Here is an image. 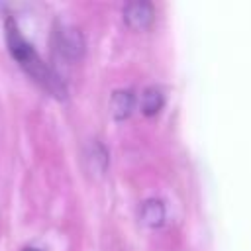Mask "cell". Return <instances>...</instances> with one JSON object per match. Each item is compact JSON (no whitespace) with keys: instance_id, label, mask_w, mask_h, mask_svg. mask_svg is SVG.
I'll return each instance as SVG.
<instances>
[{"instance_id":"cell-1","label":"cell","mask_w":251,"mask_h":251,"mask_svg":"<svg viewBox=\"0 0 251 251\" xmlns=\"http://www.w3.org/2000/svg\"><path fill=\"white\" fill-rule=\"evenodd\" d=\"M6 43H8V51L10 55L18 61V65L29 75L33 76L43 88H47L53 96L63 98L65 96V84L61 82V78L41 61V57L35 53V49L27 43V39L20 33L14 18L6 20Z\"/></svg>"},{"instance_id":"cell-8","label":"cell","mask_w":251,"mask_h":251,"mask_svg":"<svg viewBox=\"0 0 251 251\" xmlns=\"http://www.w3.org/2000/svg\"><path fill=\"white\" fill-rule=\"evenodd\" d=\"M24 251H41V249H35V247H25Z\"/></svg>"},{"instance_id":"cell-5","label":"cell","mask_w":251,"mask_h":251,"mask_svg":"<svg viewBox=\"0 0 251 251\" xmlns=\"http://www.w3.org/2000/svg\"><path fill=\"white\" fill-rule=\"evenodd\" d=\"M139 218L149 227H161L165 224V206L159 198H147L141 202Z\"/></svg>"},{"instance_id":"cell-4","label":"cell","mask_w":251,"mask_h":251,"mask_svg":"<svg viewBox=\"0 0 251 251\" xmlns=\"http://www.w3.org/2000/svg\"><path fill=\"white\" fill-rule=\"evenodd\" d=\"M135 104V94L131 88H118L114 90L112 98H110V112L116 120H124L131 114Z\"/></svg>"},{"instance_id":"cell-7","label":"cell","mask_w":251,"mask_h":251,"mask_svg":"<svg viewBox=\"0 0 251 251\" xmlns=\"http://www.w3.org/2000/svg\"><path fill=\"white\" fill-rule=\"evenodd\" d=\"M88 159L94 163V171H98V173H102L106 169V165H108V153L98 141L92 143V153L88 155Z\"/></svg>"},{"instance_id":"cell-2","label":"cell","mask_w":251,"mask_h":251,"mask_svg":"<svg viewBox=\"0 0 251 251\" xmlns=\"http://www.w3.org/2000/svg\"><path fill=\"white\" fill-rule=\"evenodd\" d=\"M155 18V8L147 0H131L124 6V20L133 29L147 27Z\"/></svg>"},{"instance_id":"cell-6","label":"cell","mask_w":251,"mask_h":251,"mask_svg":"<svg viewBox=\"0 0 251 251\" xmlns=\"http://www.w3.org/2000/svg\"><path fill=\"white\" fill-rule=\"evenodd\" d=\"M165 102V94L159 86H147L141 94V110L145 116H155Z\"/></svg>"},{"instance_id":"cell-3","label":"cell","mask_w":251,"mask_h":251,"mask_svg":"<svg viewBox=\"0 0 251 251\" xmlns=\"http://www.w3.org/2000/svg\"><path fill=\"white\" fill-rule=\"evenodd\" d=\"M57 47L67 59H78L84 53V37L76 27L63 25L57 31Z\"/></svg>"}]
</instances>
